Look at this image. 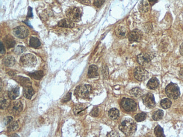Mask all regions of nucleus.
Here are the masks:
<instances>
[{"instance_id":"1","label":"nucleus","mask_w":183,"mask_h":137,"mask_svg":"<svg viewBox=\"0 0 183 137\" xmlns=\"http://www.w3.org/2000/svg\"><path fill=\"white\" fill-rule=\"evenodd\" d=\"M119 129L127 136H130L135 133L137 129V125L133 120L125 119L120 124Z\"/></svg>"},{"instance_id":"2","label":"nucleus","mask_w":183,"mask_h":137,"mask_svg":"<svg viewBox=\"0 0 183 137\" xmlns=\"http://www.w3.org/2000/svg\"><path fill=\"white\" fill-rule=\"evenodd\" d=\"M166 94L168 97L172 99H178L180 95V88L175 83H170L165 89Z\"/></svg>"},{"instance_id":"3","label":"nucleus","mask_w":183,"mask_h":137,"mask_svg":"<svg viewBox=\"0 0 183 137\" xmlns=\"http://www.w3.org/2000/svg\"><path fill=\"white\" fill-rule=\"evenodd\" d=\"M92 91V87L88 84L78 85L76 88L74 95L78 98L85 99L88 97Z\"/></svg>"},{"instance_id":"4","label":"nucleus","mask_w":183,"mask_h":137,"mask_svg":"<svg viewBox=\"0 0 183 137\" xmlns=\"http://www.w3.org/2000/svg\"><path fill=\"white\" fill-rule=\"evenodd\" d=\"M20 62L23 66L26 68H32L36 65V57L32 54H26L20 57Z\"/></svg>"},{"instance_id":"5","label":"nucleus","mask_w":183,"mask_h":137,"mask_svg":"<svg viewBox=\"0 0 183 137\" xmlns=\"http://www.w3.org/2000/svg\"><path fill=\"white\" fill-rule=\"evenodd\" d=\"M66 15L69 19L73 22H79L81 19L82 12L78 8H69L66 12Z\"/></svg>"},{"instance_id":"6","label":"nucleus","mask_w":183,"mask_h":137,"mask_svg":"<svg viewBox=\"0 0 183 137\" xmlns=\"http://www.w3.org/2000/svg\"><path fill=\"white\" fill-rule=\"evenodd\" d=\"M121 105L125 110L127 112H133L137 109V104L133 99H123L121 102Z\"/></svg>"},{"instance_id":"7","label":"nucleus","mask_w":183,"mask_h":137,"mask_svg":"<svg viewBox=\"0 0 183 137\" xmlns=\"http://www.w3.org/2000/svg\"><path fill=\"white\" fill-rule=\"evenodd\" d=\"M154 57L153 54L152 53H148L144 52L141 53L137 57V62L139 65L141 66H145L149 64L150 61L152 60Z\"/></svg>"},{"instance_id":"8","label":"nucleus","mask_w":183,"mask_h":137,"mask_svg":"<svg viewBox=\"0 0 183 137\" xmlns=\"http://www.w3.org/2000/svg\"><path fill=\"white\" fill-rule=\"evenodd\" d=\"M23 110V105L19 101L10 103L8 107L9 112L13 115L19 114Z\"/></svg>"},{"instance_id":"9","label":"nucleus","mask_w":183,"mask_h":137,"mask_svg":"<svg viewBox=\"0 0 183 137\" xmlns=\"http://www.w3.org/2000/svg\"><path fill=\"white\" fill-rule=\"evenodd\" d=\"M133 75L135 78L139 81H144L148 77V72L143 68L137 67L136 68L134 72Z\"/></svg>"},{"instance_id":"10","label":"nucleus","mask_w":183,"mask_h":137,"mask_svg":"<svg viewBox=\"0 0 183 137\" xmlns=\"http://www.w3.org/2000/svg\"><path fill=\"white\" fill-rule=\"evenodd\" d=\"M142 100L144 105L148 108L152 109L156 106V101L154 99V97L151 93H148L146 95H143Z\"/></svg>"},{"instance_id":"11","label":"nucleus","mask_w":183,"mask_h":137,"mask_svg":"<svg viewBox=\"0 0 183 137\" xmlns=\"http://www.w3.org/2000/svg\"><path fill=\"white\" fill-rule=\"evenodd\" d=\"M13 33L16 37L21 39L26 38L29 34V31L27 28L24 26H19L13 29Z\"/></svg>"},{"instance_id":"12","label":"nucleus","mask_w":183,"mask_h":137,"mask_svg":"<svg viewBox=\"0 0 183 137\" xmlns=\"http://www.w3.org/2000/svg\"><path fill=\"white\" fill-rule=\"evenodd\" d=\"M143 37V33L139 29H135L132 31L130 34L129 39L131 42H139Z\"/></svg>"},{"instance_id":"13","label":"nucleus","mask_w":183,"mask_h":137,"mask_svg":"<svg viewBox=\"0 0 183 137\" xmlns=\"http://www.w3.org/2000/svg\"><path fill=\"white\" fill-rule=\"evenodd\" d=\"M87 107L82 104L77 105L73 108V112L74 115L77 116H80L85 114L86 112V110Z\"/></svg>"},{"instance_id":"14","label":"nucleus","mask_w":183,"mask_h":137,"mask_svg":"<svg viewBox=\"0 0 183 137\" xmlns=\"http://www.w3.org/2000/svg\"><path fill=\"white\" fill-rule=\"evenodd\" d=\"M34 94V90L30 85H28L23 88V95L27 99H31Z\"/></svg>"},{"instance_id":"15","label":"nucleus","mask_w":183,"mask_h":137,"mask_svg":"<svg viewBox=\"0 0 183 137\" xmlns=\"http://www.w3.org/2000/svg\"><path fill=\"white\" fill-rule=\"evenodd\" d=\"M98 68L95 65H92L90 66L88 70V75L90 78H96L99 75L98 72Z\"/></svg>"},{"instance_id":"16","label":"nucleus","mask_w":183,"mask_h":137,"mask_svg":"<svg viewBox=\"0 0 183 137\" xmlns=\"http://www.w3.org/2000/svg\"><path fill=\"white\" fill-rule=\"evenodd\" d=\"M139 10L142 13H145L148 12L150 9L149 4L145 0H141L138 5Z\"/></svg>"},{"instance_id":"17","label":"nucleus","mask_w":183,"mask_h":137,"mask_svg":"<svg viewBox=\"0 0 183 137\" xmlns=\"http://www.w3.org/2000/svg\"><path fill=\"white\" fill-rule=\"evenodd\" d=\"M75 24L70 19H63L58 23V26L64 28H73L74 27Z\"/></svg>"},{"instance_id":"18","label":"nucleus","mask_w":183,"mask_h":137,"mask_svg":"<svg viewBox=\"0 0 183 137\" xmlns=\"http://www.w3.org/2000/svg\"><path fill=\"white\" fill-rule=\"evenodd\" d=\"M4 43L6 47L8 48H10L16 45V41L14 38L11 35H6L4 38Z\"/></svg>"},{"instance_id":"19","label":"nucleus","mask_w":183,"mask_h":137,"mask_svg":"<svg viewBox=\"0 0 183 137\" xmlns=\"http://www.w3.org/2000/svg\"><path fill=\"white\" fill-rule=\"evenodd\" d=\"M159 81L156 77H153L148 81L147 83V87L150 89H155L159 86Z\"/></svg>"},{"instance_id":"20","label":"nucleus","mask_w":183,"mask_h":137,"mask_svg":"<svg viewBox=\"0 0 183 137\" xmlns=\"http://www.w3.org/2000/svg\"><path fill=\"white\" fill-rule=\"evenodd\" d=\"M116 35L119 38H123L125 37L127 33L126 28L123 26H118L115 30Z\"/></svg>"},{"instance_id":"21","label":"nucleus","mask_w":183,"mask_h":137,"mask_svg":"<svg viewBox=\"0 0 183 137\" xmlns=\"http://www.w3.org/2000/svg\"><path fill=\"white\" fill-rule=\"evenodd\" d=\"M19 95V88L18 87L12 88L8 92L9 97L11 99H15Z\"/></svg>"},{"instance_id":"22","label":"nucleus","mask_w":183,"mask_h":137,"mask_svg":"<svg viewBox=\"0 0 183 137\" xmlns=\"http://www.w3.org/2000/svg\"><path fill=\"white\" fill-rule=\"evenodd\" d=\"M2 62L4 65L6 66H12L15 64L16 60L12 56H8L4 58Z\"/></svg>"},{"instance_id":"23","label":"nucleus","mask_w":183,"mask_h":137,"mask_svg":"<svg viewBox=\"0 0 183 137\" xmlns=\"http://www.w3.org/2000/svg\"><path fill=\"white\" fill-rule=\"evenodd\" d=\"M108 115H109V118L112 119V120H115L118 119V118H119V112L118 110H117V109L112 108V109H111L109 111Z\"/></svg>"},{"instance_id":"24","label":"nucleus","mask_w":183,"mask_h":137,"mask_svg":"<svg viewBox=\"0 0 183 137\" xmlns=\"http://www.w3.org/2000/svg\"><path fill=\"white\" fill-rule=\"evenodd\" d=\"M41 42L40 41V40L38 39V38H36V37H32L30 38L29 46L32 47L34 48H37L41 46Z\"/></svg>"},{"instance_id":"25","label":"nucleus","mask_w":183,"mask_h":137,"mask_svg":"<svg viewBox=\"0 0 183 137\" xmlns=\"http://www.w3.org/2000/svg\"><path fill=\"white\" fill-rule=\"evenodd\" d=\"M130 92L131 95L136 97H140L143 95V91L139 88H133L130 91Z\"/></svg>"},{"instance_id":"26","label":"nucleus","mask_w":183,"mask_h":137,"mask_svg":"<svg viewBox=\"0 0 183 137\" xmlns=\"http://www.w3.org/2000/svg\"><path fill=\"white\" fill-rule=\"evenodd\" d=\"M29 75L31 76L32 78H33L34 79L40 80L43 76V72L42 71H36V72L30 73L29 74Z\"/></svg>"},{"instance_id":"27","label":"nucleus","mask_w":183,"mask_h":137,"mask_svg":"<svg viewBox=\"0 0 183 137\" xmlns=\"http://www.w3.org/2000/svg\"><path fill=\"white\" fill-rule=\"evenodd\" d=\"M164 111L162 110H158L156 111V112H154V114L153 115L152 118L153 120L157 121V120H160L161 119H162L163 116H164Z\"/></svg>"},{"instance_id":"28","label":"nucleus","mask_w":183,"mask_h":137,"mask_svg":"<svg viewBox=\"0 0 183 137\" xmlns=\"http://www.w3.org/2000/svg\"><path fill=\"white\" fill-rule=\"evenodd\" d=\"M160 104L162 108H164V109H167L171 106L172 102L170 99H164L161 100Z\"/></svg>"},{"instance_id":"29","label":"nucleus","mask_w":183,"mask_h":137,"mask_svg":"<svg viewBox=\"0 0 183 137\" xmlns=\"http://www.w3.org/2000/svg\"><path fill=\"white\" fill-rule=\"evenodd\" d=\"M154 134L157 137H164V129L160 125H157L154 129Z\"/></svg>"},{"instance_id":"30","label":"nucleus","mask_w":183,"mask_h":137,"mask_svg":"<svg viewBox=\"0 0 183 137\" xmlns=\"http://www.w3.org/2000/svg\"><path fill=\"white\" fill-rule=\"evenodd\" d=\"M146 118H147V114L145 112H141L140 114H138L135 116V119L137 122H143L145 120Z\"/></svg>"},{"instance_id":"31","label":"nucleus","mask_w":183,"mask_h":137,"mask_svg":"<svg viewBox=\"0 0 183 137\" xmlns=\"http://www.w3.org/2000/svg\"><path fill=\"white\" fill-rule=\"evenodd\" d=\"M9 102L8 99L5 98H1V102H0V107L1 109H5L6 108H8L9 106L10 103H9Z\"/></svg>"},{"instance_id":"32","label":"nucleus","mask_w":183,"mask_h":137,"mask_svg":"<svg viewBox=\"0 0 183 137\" xmlns=\"http://www.w3.org/2000/svg\"><path fill=\"white\" fill-rule=\"evenodd\" d=\"M26 51V47L22 46H17L16 47V49L14 50V52L17 55H20V54H22L23 52H24Z\"/></svg>"},{"instance_id":"33","label":"nucleus","mask_w":183,"mask_h":137,"mask_svg":"<svg viewBox=\"0 0 183 137\" xmlns=\"http://www.w3.org/2000/svg\"><path fill=\"white\" fill-rule=\"evenodd\" d=\"M18 128V124L17 123V122H13L10 124V125L8 127V129L9 131H14L16 130L17 128Z\"/></svg>"},{"instance_id":"34","label":"nucleus","mask_w":183,"mask_h":137,"mask_svg":"<svg viewBox=\"0 0 183 137\" xmlns=\"http://www.w3.org/2000/svg\"><path fill=\"white\" fill-rule=\"evenodd\" d=\"M19 82V83L22 85H28V84L29 83V79H28V78H23V77H19V79H18Z\"/></svg>"},{"instance_id":"35","label":"nucleus","mask_w":183,"mask_h":137,"mask_svg":"<svg viewBox=\"0 0 183 137\" xmlns=\"http://www.w3.org/2000/svg\"><path fill=\"white\" fill-rule=\"evenodd\" d=\"M105 2V0H94V5L96 8H99Z\"/></svg>"},{"instance_id":"36","label":"nucleus","mask_w":183,"mask_h":137,"mask_svg":"<svg viewBox=\"0 0 183 137\" xmlns=\"http://www.w3.org/2000/svg\"><path fill=\"white\" fill-rule=\"evenodd\" d=\"M90 115L92 117H97L99 115V109L98 107H95L94 109H93Z\"/></svg>"},{"instance_id":"37","label":"nucleus","mask_w":183,"mask_h":137,"mask_svg":"<svg viewBox=\"0 0 183 137\" xmlns=\"http://www.w3.org/2000/svg\"><path fill=\"white\" fill-rule=\"evenodd\" d=\"M71 99V93L69 92L63 99L61 102L64 103L67 102H68L69 101H70Z\"/></svg>"},{"instance_id":"38","label":"nucleus","mask_w":183,"mask_h":137,"mask_svg":"<svg viewBox=\"0 0 183 137\" xmlns=\"http://www.w3.org/2000/svg\"><path fill=\"white\" fill-rule=\"evenodd\" d=\"M107 137H119V135L117 132L113 130L107 134Z\"/></svg>"},{"instance_id":"39","label":"nucleus","mask_w":183,"mask_h":137,"mask_svg":"<svg viewBox=\"0 0 183 137\" xmlns=\"http://www.w3.org/2000/svg\"><path fill=\"white\" fill-rule=\"evenodd\" d=\"M12 120H13V118H12V116H8L4 119V124L7 125L10 123L12 122Z\"/></svg>"},{"instance_id":"40","label":"nucleus","mask_w":183,"mask_h":137,"mask_svg":"<svg viewBox=\"0 0 183 137\" xmlns=\"http://www.w3.org/2000/svg\"><path fill=\"white\" fill-rule=\"evenodd\" d=\"M78 2H80L81 4L86 5H90L91 1L90 0H77Z\"/></svg>"},{"instance_id":"41","label":"nucleus","mask_w":183,"mask_h":137,"mask_svg":"<svg viewBox=\"0 0 183 137\" xmlns=\"http://www.w3.org/2000/svg\"><path fill=\"white\" fill-rule=\"evenodd\" d=\"M5 53V50L4 45L2 44V42H1V54L4 55Z\"/></svg>"},{"instance_id":"42","label":"nucleus","mask_w":183,"mask_h":137,"mask_svg":"<svg viewBox=\"0 0 183 137\" xmlns=\"http://www.w3.org/2000/svg\"><path fill=\"white\" fill-rule=\"evenodd\" d=\"M179 75L180 78L183 80V68H181Z\"/></svg>"},{"instance_id":"43","label":"nucleus","mask_w":183,"mask_h":137,"mask_svg":"<svg viewBox=\"0 0 183 137\" xmlns=\"http://www.w3.org/2000/svg\"><path fill=\"white\" fill-rule=\"evenodd\" d=\"M180 52L183 56V43L180 47Z\"/></svg>"},{"instance_id":"44","label":"nucleus","mask_w":183,"mask_h":137,"mask_svg":"<svg viewBox=\"0 0 183 137\" xmlns=\"http://www.w3.org/2000/svg\"><path fill=\"white\" fill-rule=\"evenodd\" d=\"M158 0H149V2L151 3V4H155L157 1Z\"/></svg>"}]
</instances>
